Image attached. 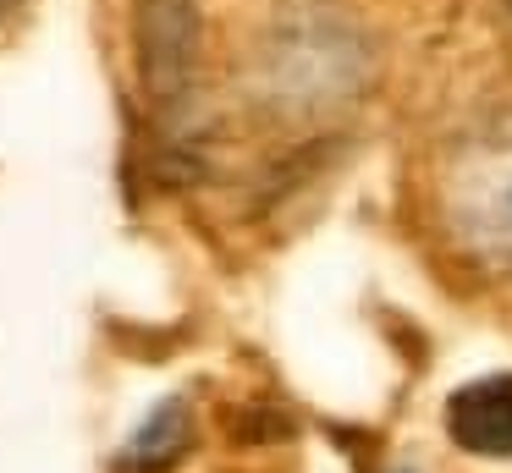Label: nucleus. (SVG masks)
<instances>
[{"instance_id": "obj_4", "label": "nucleus", "mask_w": 512, "mask_h": 473, "mask_svg": "<svg viewBox=\"0 0 512 473\" xmlns=\"http://www.w3.org/2000/svg\"><path fill=\"white\" fill-rule=\"evenodd\" d=\"M446 435L474 457H512V374L457 385L446 402Z\"/></svg>"}, {"instance_id": "obj_5", "label": "nucleus", "mask_w": 512, "mask_h": 473, "mask_svg": "<svg viewBox=\"0 0 512 473\" xmlns=\"http://www.w3.org/2000/svg\"><path fill=\"white\" fill-rule=\"evenodd\" d=\"M182 446H188V407L166 402L144 429H138V440L127 446V462H138V468H166V462H177Z\"/></svg>"}, {"instance_id": "obj_7", "label": "nucleus", "mask_w": 512, "mask_h": 473, "mask_svg": "<svg viewBox=\"0 0 512 473\" xmlns=\"http://www.w3.org/2000/svg\"><path fill=\"white\" fill-rule=\"evenodd\" d=\"M507 6H512V0H507Z\"/></svg>"}, {"instance_id": "obj_2", "label": "nucleus", "mask_w": 512, "mask_h": 473, "mask_svg": "<svg viewBox=\"0 0 512 473\" xmlns=\"http://www.w3.org/2000/svg\"><path fill=\"white\" fill-rule=\"evenodd\" d=\"M358 72H364V50L331 17L287 22L270 33V88H281V99H336V88H358Z\"/></svg>"}, {"instance_id": "obj_6", "label": "nucleus", "mask_w": 512, "mask_h": 473, "mask_svg": "<svg viewBox=\"0 0 512 473\" xmlns=\"http://www.w3.org/2000/svg\"><path fill=\"white\" fill-rule=\"evenodd\" d=\"M0 6H6V0H0Z\"/></svg>"}, {"instance_id": "obj_1", "label": "nucleus", "mask_w": 512, "mask_h": 473, "mask_svg": "<svg viewBox=\"0 0 512 473\" xmlns=\"http://www.w3.org/2000/svg\"><path fill=\"white\" fill-rule=\"evenodd\" d=\"M446 226L485 264H512V127L468 143L446 176Z\"/></svg>"}, {"instance_id": "obj_3", "label": "nucleus", "mask_w": 512, "mask_h": 473, "mask_svg": "<svg viewBox=\"0 0 512 473\" xmlns=\"http://www.w3.org/2000/svg\"><path fill=\"white\" fill-rule=\"evenodd\" d=\"M138 55L144 77L166 105L188 99L199 77V11L193 0H144L138 6Z\"/></svg>"}]
</instances>
